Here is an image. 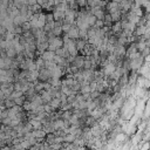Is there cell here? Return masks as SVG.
Returning a JSON list of instances; mask_svg holds the SVG:
<instances>
[{
    "label": "cell",
    "instance_id": "3",
    "mask_svg": "<svg viewBox=\"0 0 150 150\" xmlns=\"http://www.w3.org/2000/svg\"><path fill=\"white\" fill-rule=\"evenodd\" d=\"M67 35H68V38H70L73 40H79L80 39V29H79V27L76 25H73L70 27V29L68 30Z\"/></svg>",
    "mask_w": 150,
    "mask_h": 150
},
{
    "label": "cell",
    "instance_id": "2",
    "mask_svg": "<svg viewBox=\"0 0 150 150\" xmlns=\"http://www.w3.org/2000/svg\"><path fill=\"white\" fill-rule=\"evenodd\" d=\"M90 12L97 18V20H103L104 21V18H105V13H104V9L102 6H97V7H93L90 8Z\"/></svg>",
    "mask_w": 150,
    "mask_h": 150
},
{
    "label": "cell",
    "instance_id": "1",
    "mask_svg": "<svg viewBox=\"0 0 150 150\" xmlns=\"http://www.w3.org/2000/svg\"><path fill=\"white\" fill-rule=\"evenodd\" d=\"M48 42H49V50H53V52H56L59 48H62L64 42H63V38L61 36H53V38H49L48 39Z\"/></svg>",
    "mask_w": 150,
    "mask_h": 150
},
{
    "label": "cell",
    "instance_id": "4",
    "mask_svg": "<svg viewBox=\"0 0 150 150\" xmlns=\"http://www.w3.org/2000/svg\"><path fill=\"white\" fill-rule=\"evenodd\" d=\"M55 55H56V53L55 52H53V50H46L45 53H42V55H41V57L46 61V62H48V61H54V57H55Z\"/></svg>",
    "mask_w": 150,
    "mask_h": 150
},
{
    "label": "cell",
    "instance_id": "5",
    "mask_svg": "<svg viewBox=\"0 0 150 150\" xmlns=\"http://www.w3.org/2000/svg\"><path fill=\"white\" fill-rule=\"evenodd\" d=\"M79 7H84L86 5H88V0H76Z\"/></svg>",
    "mask_w": 150,
    "mask_h": 150
}]
</instances>
